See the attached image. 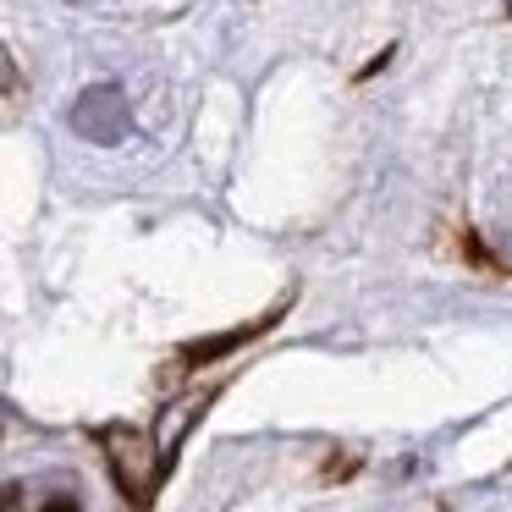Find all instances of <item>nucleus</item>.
<instances>
[{
    "label": "nucleus",
    "instance_id": "f257e3e1",
    "mask_svg": "<svg viewBox=\"0 0 512 512\" xmlns=\"http://www.w3.org/2000/svg\"><path fill=\"white\" fill-rule=\"evenodd\" d=\"M507 6H512V0H507Z\"/></svg>",
    "mask_w": 512,
    "mask_h": 512
}]
</instances>
